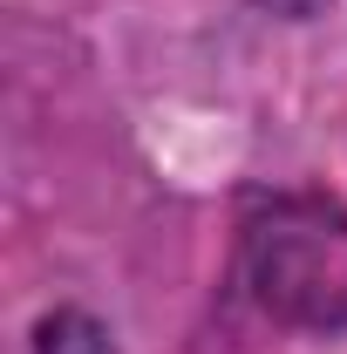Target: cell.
<instances>
[{"label": "cell", "instance_id": "1", "mask_svg": "<svg viewBox=\"0 0 347 354\" xmlns=\"http://www.w3.org/2000/svg\"><path fill=\"white\" fill-rule=\"evenodd\" d=\"M245 279L286 320H347V218L320 205H279L245 232Z\"/></svg>", "mask_w": 347, "mask_h": 354}]
</instances>
